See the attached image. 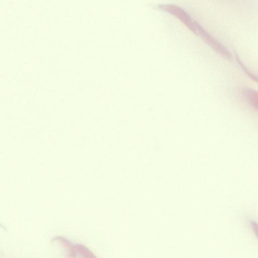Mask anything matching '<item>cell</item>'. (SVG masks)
<instances>
[{
	"label": "cell",
	"instance_id": "1",
	"mask_svg": "<svg viewBox=\"0 0 258 258\" xmlns=\"http://www.w3.org/2000/svg\"><path fill=\"white\" fill-rule=\"evenodd\" d=\"M55 239L59 241L65 246L68 247L69 250L70 256L75 257L78 256H83L84 257H95L93 253L89 250L85 246L81 244H72L64 238L57 237Z\"/></svg>",
	"mask_w": 258,
	"mask_h": 258
},
{
	"label": "cell",
	"instance_id": "2",
	"mask_svg": "<svg viewBox=\"0 0 258 258\" xmlns=\"http://www.w3.org/2000/svg\"><path fill=\"white\" fill-rule=\"evenodd\" d=\"M250 223L252 230L255 233V234L257 238H258V223H257L255 221H251Z\"/></svg>",
	"mask_w": 258,
	"mask_h": 258
}]
</instances>
